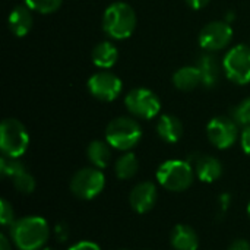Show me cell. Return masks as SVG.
Instances as JSON below:
<instances>
[{"mask_svg":"<svg viewBox=\"0 0 250 250\" xmlns=\"http://www.w3.org/2000/svg\"><path fill=\"white\" fill-rule=\"evenodd\" d=\"M119 51L114 44L108 41H103L98 45H95L92 51V62L95 66L101 69H110L117 63Z\"/></svg>","mask_w":250,"mask_h":250,"instance_id":"cell-19","label":"cell"},{"mask_svg":"<svg viewBox=\"0 0 250 250\" xmlns=\"http://www.w3.org/2000/svg\"><path fill=\"white\" fill-rule=\"evenodd\" d=\"M42 250H54V249H51V248H44Z\"/></svg>","mask_w":250,"mask_h":250,"instance_id":"cell-35","label":"cell"},{"mask_svg":"<svg viewBox=\"0 0 250 250\" xmlns=\"http://www.w3.org/2000/svg\"><path fill=\"white\" fill-rule=\"evenodd\" d=\"M157 133L164 142L176 144L180 141V138L183 135V125L176 116L163 114L157 123Z\"/></svg>","mask_w":250,"mask_h":250,"instance_id":"cell-16","label":"cell"},{"mask_svg":"<svg viewBox=\"0 0 250 250\" xmlns=\"http://www.w3.org/2000/svg\"><path fill=\"white\" fill-rule=\"evenodd\" d=\"M110 144L104 142V141H92L88 145L86 149V157L89 160V163L97 167V168H105L111 160V149H110Z\"/></svg>","mask_w":250,"mask_h":250,"instance_id":"cell-20","label":"cell"},{"mask_svg":"<svg viewBox=\"0 0 250 250\" xmlns=\"http://www.w3.org/2000/svg\"><path fill=\"white\" fill-rule=\"evenodd\" d=\"M139 168V161L133 152L123 154L114 166V173L120 180H129L136 176Z\"/></svg>","mask_w":250,"mask_h":250,"instance_id":"cell-21","label":"cell"},{"mask_svg":"<svg viewBox=\"0 0 250 250\" xmlns=\"http://www.w3.org/2000/svg\"><path fill=\"white\" fill-rule=\"evenodd\" d=\"M0 221H1V226L4 229L6 227H12L13 223H15L13 208H12V205L6 199H1L0 201Z\"/></svg>","mask_w":250,"mask_h":250,"instance_id":"cell-26","label":"cell"},{"mask_svg":"<svg viewBox=\"0 0 250 250\" xmlns=\"http://www.w3.org/2000/svg\"><path fill=\"white\" fill-rule=\"evenodd\" d=\"M103 28L114 40L129 38L136 28V13L133 7L123 1L111 3L104 12Z\"/></svg>","mask_w":250,"mask_h":250,"instance_id":"cell-2","label":"cell"},{"mask_svg":"<svg viewBox=\"0 0 250 250\" xmlns=\"http://www.w3.org/2000/svg\"><path fill=\"white\" fill-rule=\"evenodd\" d=\"M7 23H9V29L16 37H25L31 31L32 23H34L32 10L26 4L25 6L21 4V6L13 7L10 15H9Z\"/></svg>","mask_w":250,"mask_h":250,"instance_id":"cell-14","label":"cell"},{"mask_svg":"<svg viewBox=\"0 0 250 250\" xmlns=\"http://www.w3.org/2000/svg\"><path fill=\"white\" fill-rule=\"evenodd\" d=\"M227 78L239 85L250 82V47L239 44L227 51L223 62Z\"/></svg>","mask_w":250,"mask_h":250,"instance_id":"cell-7","label":"cell"},{"mask_svg":"<svg viewBox=\"0 0 250 250\" xmlns=\"http://www.w3.org/2000/svg\"><path fill=\"white\" fill-rule=\"evenodd\" d=\"M173 83L180 91H192L199 83H202V76L198 66H185L180 67L173 75Z\"/></svg>","mask_w":250,"mask_h":250,"instance_id":"cell-17","label":"cell"},{"mask_svg":"<svg viewBox=\"0 0 250 250\" xmlns=\"http://www.w3.org/2000/svg\"><path fill=\"white\" fill-rule=\"evenodd\" d=\"M13 186L18 192L23 195H29L35 189V179L26 170H23L13 177Z\"/></svg>","mask_w":250,"mask_h":250,"instance_id":"cell-23","label":"cell"},{"mask_svg":"<svg viewBox=\"0 0 250 250\" xmlns=\"http://www.w3.org/2000/svg\"><path fill=\"white\" fill-rule=\"evenodd\" d=\"M29 145V135L23 123L16 119H4L0 125V149L4 157L19 158Z\"/></svg>","mask_w":250,"mask_h":250,"instance_id":"cell-5","label":"cell"},{"mask_svg":"<svg viewBox=\"0 0 250 250\" xmlns=\"http://www.w3.org/2000/svg\"><path fill=\"white\" fill-rule=\"evenodd\" d=\"M120 250H129V249H120Z\"/></svg>","mask_w":250,"mask_h":250,"instance_id":"cell-36","label":"cell"},{"mask_svg":"<svg viewBox=\"0 0 250 250\" xmlns=\"http://www.w3.org/2000/svg\"><path fill=\"white\" fill-rule=\"evenodd\" d=\"M240 144H242V148L243 151L250 155V126H246L240 135Z\"/></svg>","mask_w":250,"mask_h":250,"instance_id":"cell-28","label":"cell"},{"mask_svg":"<svg viewBox=\"0 0 250 250\" xmlns=\"http://www.w3.org/2000/svg\"><path fill=\"white\" fill-rule=\"evenodd\" d=\"M248 215H249V218H250V202H249V205H248Z\"/></svg>","mask_w":250,"mask_h":250,"instance_id":"cell-34","label":"cell"},{"mask_svg":"<svg viewBox=\"0 0 250 250\" xmlns=\"http://www.w3.org/2000/svg\"><path fill=\"white\" fill-rule=\"evenodd\" d=\"M186 3H188L192 9L198 10V9H204V7L209 3V0H186Z\"/></svg>","mask_w":250,"mask_h":250,"instance_id":"cell-32","label":"cell"},{"mask_svg":"<svg viewBox=\"0 0 250 250\" xmlns=\"http://www.w3.org/2000/svg\"><path fill=\"white\" fill-rule=\"evenodd\" d=\"M196 66H198V69L201 72L202 83L207 88L215 86L217 82H218V78H220V63H218L217 57H214L211 54H204L198 60Z\"/></svg>","mask_w":250,"mask_h":250,"instance_id":"cell-18","label":"cell"},{"mask_svg":"<svg viewBox=\"0 0 250 250\" xmlns=\"http://www.w3.org/2000/svg\"><path fill=\"white\" fill-rule=\"evenodd\" d=\"M23 170H26V168L18 158H9V157H4V155L0 158V173L4 177L13 179L16 174H19Z\"/></svg>","mask_w":250,"mask_h":250,"instance_id":"cell-22","label":"cell"},{"mask_svg":"<svg viewBox=\"0 0 250 250\" xmlns=\"http://www.w3.org/2000/svg\"><path fill=\"white\" fill-rule=\"evenodd\" d=\"M88 91L92 97L101 101H114L122 92V81L117 75L111 72H98L88 79Z\"/></svg>","mask_w":250,"mask_h":250,"instance_id":"cell-9","label":"cell"},{"mask_svg":"<svg viewBox=\"0 0 250 250\" xmlns=\"http://www.w3.org/2000/svg\"><path fill=\"white\" fill-rule=\"evenodd\" d=\"M207 135L209 142L218 149L230 148L239 136L237 125L230 117H214L207 126Z\"/></svg>","mask_w":250,"mask_h":250,"instance_id":"cell-10","label":"cell"},{"mask_svg":"<svg viewBox=\"0 0 250 250\" xmlns=\"http://www.w3.org/2000/svg\"><path fill=\"white\" fill-rule=\"evenodd\" d=\"M231 38H233V28L223 21L209 22L199 32L201 47L209 51H217L227 47Z\"/></svg>","mask_w":250,"mask_h":250,"instance_id":"cell-11","label":"cell"},{"mask_svg":"<svg viewBox=\"0 0 250 250\" xmlns=\"http://www.w3.org/2000/svg\"><path fill=\"white\" fill-rule=\"evenodd\" d=\"M170 243L174 250H198L199 236L190 226L179 224L171 231Z\"/></svg>","mask_w":250,"mask_h":250,"instance_id":"cell-15","label":"cell"},{"mask_svg":"<svg viewBox=\"0 0 250 250\" xmlns=\"http://www.w3.org/2000/svg\"><path fill=\"white\" fill-rule=\"evenodd\" d=\"M126 108L130 114L141 119H152L161 110V101L155 92L148 88H135L125 98Z\"/></svg>","mask_w":250,"mask_h":250,"instance_id":"cell-8","label":"cell"},{"mask_svg":"<svg viewBox=\"0 0 250 250\" xmlns=\"http://www.w3.org/2000/svg\"><path fill=\"white\" fill-rule=\"evenodd\" d=\"M50 236L48 224L44 218L29 215L13 223L10 237L19 250H40L44 248Z\"/></svg>","mask_w":250,"mask_h":250,"instance_id":"cell-1","label":"cell"},{"mask_svg":"<svg viewBox=\"0 0 250 250\" xmlns=\"http://www.w3.org/2000/svg\"><path fill=\"white\" fill-rule=\"evenodd\" d=\"M63 0H25V4L38 13H53L62 6Z\"/></svg>","mask_w":250,"mask_h":250,"instance_id":"cell-24","label":"cell"},{"mask_svg":"<svg viewBox=\"0 0 250 250\" xmlns=\"http://www.w3.org/2000/svg\"><path fill=\"white\" fill-rule=\"evenodd\" d=\"M105 186V177L97 167H86L78 170L70 180L72 193L83 201L97 198Z\"/></svg>","mask_w":250,"mask_h":250,"instance_id":"cell-6","label":"cell"},{"mask_svg":"<svg viewBox=\"0 0 250 250\" xmlns=\"http://www.w3.org/2000/svg\"><path fill=\"white\" fill-rule=\"evenodd\" d=\"M157 188L151 182H142L138 183L130 195H129V204L132 209L138 214H146L149 212L157 202Z\"/></svg>","mask_w":250,"mask_h":250,"instance_id":"cell-13","label":"cell"},{"mask_svg":"<svg viewBox=\"0 0 250 250\" xmlns=\"http://www.w3.org/2000/svg\"><path fill=\"white\" fill-rule=\"evenodd\" d=\"M227 250H250V243L245 239H237L229 246Z\"/></svg>","mask_w":250,"mask_h":250,"instance_id":"cell-31","label":"cell"},{"mask_svg":"<svg viewBox=\"0 0 250 250\" xmlns=\"http://www.w3.org/2000/svg\"><path fill=\"white\" fill-rule=\"evenodd\" d=\"M0 250H12L9 239L4 234H0Z\"/></svg>","mask_w":250,"mask_h":250,"instance_id":"cell-33","label":"cell"},{"mask_svg":"<svg viewBox=\"0 0 250 250\" xmlns=\"http://www.w3.org/2000/svg\"><path fill=\"white\" fill-rule=\"evenodd\" d=\"M195 179V170L189 161L168 160L157 170L158 183L170 192L188 190Z\"/></svg>","mask_w":250,"mask_h":250,"instance_id":"cell-3","label":"cell"},{"mask_svg":"<svg viewBox=\"0 0 250 250\" xmlns=\"http://www.w3.org/2000/svg\"><path fill=\"white\" fill-rule=\"evenodd\" d=\"M54 231H56V237H57V240H59V242L64 243V242L69 239L70 231H69V229H67V226H66L64 223L57 224V226H56V229H54Z\"/></svg>","mask_w":250,"mask_h":250,"instance_id":"cell-27","label":"cell"},{"mask_svg":"<svg viewBox=\"0 0 250 250\" xmlns=\"http://www.w3.org/2000/svg\"><path fill=\"white\" fill-rule=\"evenodd\" d=\"M229 205H230V195L229 193H224L220 196L218 199V217H224L227 209H229Z\"/></svg>","mask_w":250,"mask_h":250,"instance_id":"cell-29","label":"cell"},{"mask_svg":"<svg viewBox=\"0 0 250 250\" xmlns=\"http://www.w3.org/2000/svg\"><path fill=\"white\" fill-rule=\"evenodd\" d=\"M234 120L239 125L250 126V97L245 98L236 108H234Z\"/></svg>","mask_w":250,"mask_h":250,"instance_id":"cell-25","label":"cell"},{"mask_svg":"<svg viewBox=\"0 0 250 250\" xmlns=\"http://www.w3.org/2000/svg\"><path fill=\"white\" fill-rule=\"evenodd\" d=\"M67 250H101L100 246L94 242H79L76 245H73L72 248H69Z\"/></svg>","mask_w":250,"mask_h":250,"instance_id":"cell-30","label":"cell"},{"mask_svg":"<svg viewBox=\"0 0 250 250\" xmlns=\"http://www.w3.org/2000/svg\"><path fill=\"white\" fill-rule=\"evenodd\" d=\"M142 138V129L139 123L132 117H117L111 120L105 129L107 142L119 149L129 151L138 145Z\"/></svg>","mask_w":250,"mask_h":250,"instance_id":"cell-4","label":"cell"},{"mask_svg":"<svg viewBox=\"0 0 250 250\" xmlns=\"http://www.w3.org/2000/svg\"><path fill=\"white\" fill-rule=\"evenodd\" d=\"M188 161L193 167L198 179L204 183H212L218 180L223 174L221 161L212 155H204V154L195 152L188 158Z\"/></svg>","mask_w":250,"mask_h":250,"instance_id":"cell-12","label":"cell"}]
</instances>
